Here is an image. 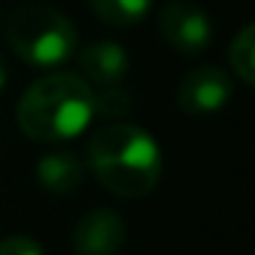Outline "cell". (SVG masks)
Returning <instances> with one entry per match:
<instances>
[{"instance_id":"6da1fadb","label":"cell","mask_w":255,"mask_h":255,"mask_svg":"<svg viewBox=\"0 0 255 255\" xmlns=\"http://www.w3.org/2000/svg\"><path fill=\"white\" fill-rule=\"evenodd\" d=\"M88 167L113 195L137 200L159 184L162 156L145 129L134 124H107L88 143Z\"/></svg>"},{"instance_id":"7a4b0ae2","label":"cell","mask_w":255,"mask_h":255,"mask_svg":"<svg viewBox=\"0 0 255 255\" xmlns=\"http://www.w3.org/2000/svg\"><path fill=\"white\" fill-rule=\"evenodd\" d=\"M94 91L80 74L52 72L36 80L17 107L19 129L39 143L72 140L94 121Z\"/></svg>"},{"instance_id":"3957f363","label":"cell","mask_w":255,"mask_h":255,"mask_svg":"<svg viewBox=\"0 0 255 255\" xmlns=\"http://www.w3.org/2000/svg\"><path fill=\"white\" fill-rule=\"evenodd\" d=\"M6 41L19 61L36 69H55L77 52V30L69 17L41 3L19 6L8 17Z\"/></svg>"},{"instance_id":"277c9868","label":"cell","mask_w":255,"mask_h":255,"mask_svg":"<svg viewBox=\"0 0 255 255\" xmlns=\"http://www.w3.org/2000/svg\"><path fill=\"white\" fill-rule=\"evenodd\" d=\"M159 30L165 41L181 55H198L211 44V19L203 8L187 0H170L159 14Z\"/></svg>"},{"instance_id":"5b68a950","label":"cell","mask_w":255,"mask_h":255,"mask_svg":"<svg viewBox=\"0 0 255 255\" xmlns=\"http://www.w3.org/2000/svg\"><path fill=\"white\" fill-rule=\"evenodd\" d=\"M233 83L231 74L220 66H198L178 85V107L187 116H211L231 102Z\"/></svg>"},{"instance_id":"8992f818","label":"cell","mask_w":255,"mask_h":255,"mask_svg":"<svg viewBox=\"0 0 255 255\" xmlns=\"http://www.w3.org/2000/svg\"><path fill=\"white\" fill-rule=\"evenodd\" d=\"M77 255H118L127 244V222L113 209H91L74 228Z\"/></svg>"},{"instance_id":"52a82bcc","label":"cell","mask_w":255,"mask_h":255,"mask_svg":"<svg viewBox=\"0 0 255 255\" xmlns=\"http://www.w3.org/2000/svg\"><path fill=\"white\" fill-rule=\"evenodd\" d=\"M74 55L80 63V77L91 85V91L118 88L129 74V55L116 41H94Z\"/></svg>"},{"instance_id":"ba28073f","label":"cell","mask_w":255,"mask_h":255,"mask_svg":"<svg viewBox=\"0 0 255 255\" xmlns=\"http://www.w3.org/2000/svg\"><path fill=\"white\" fill-rule=\"evenodd\" d=\"M39 181L44 189H50L52 195H69L83 184L85 167L72 151H52L36 167Z\"/></svg>"},{"instance_id":"9c48e42d","label":"cell","mask_w":255,"mask_h":255,"mask_svg":"<svg viewBox=\"0 0 255 255\" xmlns=\"http://www.w3.org/2000/svg\"><path fill=\"white\" fill-rule=\"evenodd\" d=\"M91 8L113 28H134L148 17L151 0H91Z\"/></svg>"},{"instance_id":"30bf717a","label":"cell","mask_w":255,"mask_h":255,"mask_svg":"<svg viewBox=\"0 0 255 255\" xmlns=\"http://www.w3.org/2000/svg\"><path fill=\"white\" fill-rule=\"evenodd\" d=\"M231 69L244 85L255 83V25H244L228 50Z\"/></svg>"},{"instance_id":"8fae6325","label":"cell","mask_w":255,"mask_h":255,"mask_svg":"<svg viewBox=\"0 0 255 255\" xmlns=\"http://www.w3.org/2000/svg\"><path fill=\"white\" fill-rule=\"evenodd\" d=\"M0 255H44L41 244L25 233H11L0 242Z\"/></svg>"},{"instance_id":"7c38bea8","label":"cell","mask_w":255,"mask_h":255,"mask_svg":"<svg viewBox=\"0 0 255 255\" xmlns=\"http://www.w3.org/2000/svg\"><path fill=\"white\" fill-rule=\"evenodd\" d=\"M8 85V66H6V61L0 58V91Z\"/></svg>"}]
</instances>
